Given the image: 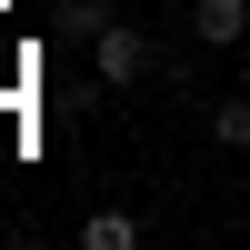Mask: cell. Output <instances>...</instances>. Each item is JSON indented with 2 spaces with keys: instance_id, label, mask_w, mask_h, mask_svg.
Here are the masks:
<instances>
[{
  "instance_id": "6da1fadb",
  "label": "cell",
  "mask_w": 250,
  "mask_h": 250,
  "mask_svg": "<svg viewBox=\"0 0 250 250\" xmlns=\"http://www.w3.org/2000/svg\"><path fill=\"white\" fill-rule=\"evenodd\" d=\"M90 70L120 90V80H140V70H150V40H140L130 20H100V30H90Z\"/></svg>"
},
{
  "instance_id": "7a4b0ae2",
  "label": "cell",
  "mask_w": 250,
  "mask_h": 250,
  "mask_svg": "<svg viewBox=\"0 0 250 250\" xmlns=\"http://www.w3.org/2000/svg\"><path fill=\"white\" fill-rule=\"evenodd\" d=\"M190 30L210 40V50H230V40L250 30V0H200V10H190Z\"/></svg>"
},
{
  "instance_id": "3957f363",
  "label": "cell",
  "mask_w": 250,
  "mask_h": 250,
  "mask_svg": "<svg viewBox=\"0 0 250 250\" xmlns=\"http://www.w3.org/2000/svg\"><path fill=\"white\" fill-rule=\"evenodd\" d=\"M80 250H140V210H90L80 220Z\"/></svg>"
},
{
  "instance_id": "277c9868",
  "label": "cell",
  "mask_w": 250,
  "mask_h": 250,
  "mask_svg": "<svg viewBox=\"0 0 250 250\" xmlns=\"http://www.w3.org/2000/svg\"><path fill=\"white\" fill-rule=\"evenodd\" d=\"M210 140L220 150H250V100H210Z\"/></svg>"
}]
</instances>
